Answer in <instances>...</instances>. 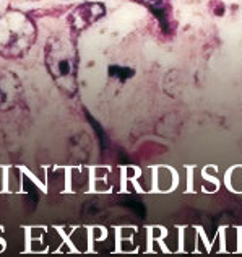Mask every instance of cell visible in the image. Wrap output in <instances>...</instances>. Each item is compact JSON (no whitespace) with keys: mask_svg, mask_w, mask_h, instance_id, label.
I'll use <instances>...</instances> for the list:
<instances>
[{"mask_svg":"<svg viewBox=\"0 0 242 257\" xmlns=\"http://www.w3.org/2000/svg\"><path fill=\"white\" fill-rule=\"evenodd\" d=\"M4 233H5V228L0 225V254L5 252V249L9 247V242H7V239L4 238Z\"/></svg>","mask_w":242,"mask_h":257,"instance_id":"19","label":"cell"},{"mask_svg":"<svg viewBox=\"0 0 242 257\" xmlns=\"http://www.w3.org/2000/svg\"><path fill=\"white\" fill-rule=\"evenodd\" d=\"M23 98V83L17 73L0 72V111L13 109Z\"/></svg>","mask_w":242,"mask_h":257,"instance_id":"3","label":"cell"},{"mask_svg":"<svg viewBox=\"0 0 242 257\" xmlns=\"http://www.w3.org/2000/svg\"><path fill=\"white\" fill-rule=\"evenodd\" d=\"M93 189H95L96 192H109L111 191V184H107L106 179H95Z\"/></svg>","mask_w":242,"mask_h":257,"instance_id":"18","label":"cell"},{"mask_svg":"<svg viewBox=\"0 0 242 257\" xmlns=\"http://www.w3.org/2000/svg\"><path fill=\"white\" fill-rule=\"evenodd\" d=\"M176 173H174L171 168L161 166L158 168L156 174H154V186H156V191L159 192H171L174 187H176Z\"/></svg>","mask_w":242,"mask_h":257,"instance_id":"7","label":"cell"},{"mask_svg":"<svg viewBox=\"0 0 242 257\" xmlns=\"http://www.w3.org/2000/svg\"><path fill=\"white\" fill-rule=\"evenodd\" d=\"M125 171H127V178H129V179H133L137 176V173H135V170H133V168H127Z\"/></svg>","mask_w":242,"mask_h":257,"instance_id":"21","label":"cell"},{"mask_svg":"<svg viewBox=\"0 0 242 257\" xmlns=\"http://www.w3.org/2000/svg\"><path fill=\"white\" fill-rule=\"evenodd\" d=\"M227 187L234 192H242V168H234L231 174H227Z\"/></svg>","mask_w":242,"mask_h":257,"instance_id":"12","label":"cell"},{"mask_svg":"<svg viewBox=\"0 0 242 257\" xmlns=\"http://www.w3.org/2000/svg\"><path fill=\"white\" fill-rule=\"evenodd\" d=\"M198 226H180V252L190 254L197 249Z\"/></svg>","mask_w":242,"mask_h":257,"instance_id":"9","label":"cell"},{"mask_svg":"<svg viewBox=\"0 0 242 257\" xmlns=\"http://www.w3.org/2000/svg\"><path fill=\"white\" fill-rule=\"evenodd\" d=\"M116 252L120 254H137L140 252L138 244L133 238H116Z\"/></svg>","mask_w":242,"mask_h":257,"instance_id":"11","label":"cell"},{"mask_svg":"<svg viewBox=\"0 0 242 257\" xmlns=\"http://www.w3.org/2000/svg\"><path fill=\"white\" fill-rule=\"evenodd\" d=\"M137 2H142V4H148V5H154L158 4L159 0H137Z\"/></svg>","mask_w":242,"mask_h":257,"instance_id":"22","label":"cell"},{"mask_svg":"<svg viewBox=\"0 0 242 257\" xmlns=\"http://www.w3.org/2000/svg\"><path fill=\"white\" fill-rule=\"evenodd\" d=\"M109 73H111V77L114 78H120V80H125V78H129L133 75V70L130 69H125V67H119V65H114L109 69Z\"/></svg>","mask_w":242,"mask_h":257,"instance_id":"14","label":"cell"},{"mask_svg":"<svg viewBox=\"0 0 242 257\" xmlns=\"http://www.w3.org/2000/svg\"><path fill=\"white\" fill-rule=\"evenodd\" d=\"M148 252H153V254H164V252H167L164 244H163V239H151L150 251H148Z\"/></svg>","mask_w":242,"mask_h":257,"instance_id":"17","label":"cell"},{"mask_svg":"<svg viewBox=\"0 0 242 257\" xmlns=\"http://www.w3.org/2000/svg\"><path fill=\"white\" fill-rule=\"evenodd\" d=\"M35 22L20 10L0 15V56L7 59L23 57L36 41Z\"/></svg>","mask_w":242,"mask_h":257,"instance_id":"2","label":"cell"},{"mask_svg":"<svg viewBox=\"0 0 242 257\" xmlns=\"http://www.w3.org/2000/svg\"><path fill=\"white\" fill-rule=\"evenodd\" d=\"M75 251H73V247L70 246V242L69 241H65L62 246H60V249H59V252L57 254H73Z\"/></svg>","mask_w":242,"mask_h":257,"instance_id":"20","label":"cell"},{"mask_svg":"<svg viewBox=\"0 0 242 257\" xmlns=\"http://www.w3.org/2000/svg\"><path fill=\"white\" fill-rule=\"evenodd\" d=\"M163 244L167 252H180V226H172L167 229L163 238Z\"/></svg>","mask_w":242,"mask_h":257,"instance_id":"10","label":"cell"},{"mask_svg":"<svg viewBox=\"0 0 242 257\" xmlns=\"http://www.w3.org/2000/svg\"><path fill=\"white\" fill-rule=\"evenodd\" d=\"M104 13H106V9L103 4H98V2L82 4L72 12L69 22L73 31H82L85 28H88V26H91L93 23H96L99 18H103Z\"/></svg>","mask_w":242,"mask_h":257,"instance_id":"4","label":"cell"},{"mask_svg":"<svg viewBox=\"0 0 242 257\" xmlns=\"http://www.w3.org/2000/svg\"><path fill=\"white\" fill-rule=\"evenodd\" d=\"M210 242L206 239V234L201 228H198V236H197V249H195V252L197 254H208L210 252Z\"/></svg>","mask_w":242,"mask_h":257,"instance_id":"13","label":"cell"},{"mask_svg":"<svg viewBox=\"0 0 242 257\" xmlns=\"http://www.w3.org/2000/svg\"><path fill=\"white\" fill-rule=\"evenodd\" d=\"M221 242H223V252L236 254L240 246V229L239 226H224L219 229Z\"/></svg>","mask_w":242,"mask_h":257,"instance_id":"6","label":"cell"},{"mask_svg":"<svg viewBox=\"0 0 242 257\" xmlns=\"http://www.w3.org/2000/svg\"><path fill=\"white\" fill-rule=\"evenodd\" d=\"M65 241L67 238L60 226H54V225L48 226L46 233L43 234V242L46 244V247L49 249V254H57L60 246H62Z\"/></svg>","mask_w":242,"mask_h":257,"instance_id":"8","label":"cell"},{"mask_svg":"<svg viewBox=\"0 0 242 257\" xmlns=\"http://www.w3.org/2000/svg\"><path fill=\"white\" fill-rule=\"evenodd\" d=\"M148 229H150V236H151V239H163V238H164V234L167 233V228L159 226V225L148 226Z\"/></svg>","mask_w":242,"mask_h":257,"instance_id":"16","label":"cell"},{"mask_svg":"<svg viewBox=\"0 0 242 257\" xmlns=\"http://www.w3.org/2000/svg\"><path fill=\"white\" fill-rule=\"evenodd\" d=\"M239 252H242V238H240V246H239Z\"/></svg>","mask_w":242,"mask_h":257,"instance_id":"23","label":"cell"},{"mask_svg":"<svg viewBox=\"0 0 242 257\" xmlns=\"http://www.w3.org/2000/svg\"><path fill=\"white\" fill-rule=\"evenodd\" d=\"M44 62L59 90L67 96H75L78 56L72 39L64 35L52 36L46 43Z\"/></svg>","mask_w":242,"mask_h":257,"instance_id":"1","label":"cell"},{"mask_svg":"<svg viewBox=\"0 0 242 257\" xmlns=\"http://www.w3.org/2000/svg\"><path fill=\"white\" fill-rule=\"evenodd\" d=\"M239 229H240V238H242V226H239Z\"/></svg>","mask_w":242,"mask_h":257,"instance_id":"24","label":"cell"},{"mask_svg":"<svg viewBox=\"0 0 242 257\" xmlns=\"http://www.w3.org/2000/svg\"><path fill=\"white\" fill-rule=\"evenodd\" d=\"M67 241L70 242L75 254L91 252V236L90 226H73L72 233L67 236Z\"/></svg>","mask_w":242,"mask_h":257,"instance_id":"5","label":"cell"},{"mask_svg":"<svg viewBox=\"0 0 242 257\" xmlns=\"http://www.w3.org/2000/svg\"><path fill=\"white\" fill-rule=\"evenodd\" d=\"M138 226L133 225H125V226H117L116 228V238H133V234L137 233Z\"/></svg>","mask_w":242,"mask_h":257,"instance_id":"15","label":"cell"}]
</instances>
